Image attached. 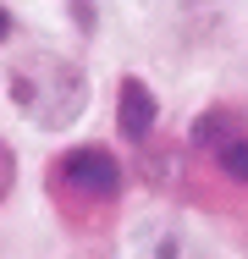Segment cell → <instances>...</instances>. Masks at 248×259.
<instances>
[{
	"mask_svg": "<svg viewBox=\"0 0 248 259\" xmlns=\"http://www.w3.org/2000/svg\"><path fill=\"white\" fill-rule=\"evenodd\" d=\"M11 105L33 121V127H72L89 105V83L83 72L66 61V55H50V50H33V55H17L11 66Z\"/></svg>",
	"mask_w": 248,
	"mask_h": 259,
	"instance_id": "1",
	"label": "cell"
},
{
	"mask_svg": "<svg viewBox=\"0 0 248 259\" xmlns=\"http://www.w3.org/2000/svg\"><path fill=\"white\" fill-rule=\"evenodd\" d=\"M55 182H61L66 193L89 199V204H110V199L121 193V165H116V155H110V149L83 144V149L61 155V165H55Z\"/></svg>",
	"mask_w": 248,
	"mask_h": 259,
	"instance_id": "2",
	"label": "cell"
},
{
	"mask_svg": "<svg viewBox=\"0 0 248 259\" xmlns=\"http://www.w3.org/2000/svg\"><path fill=\"white\" fill-rule=\"evenodd\" d=\"M116 259H210V254L177 226H144L116 248Z\"/></svg>",
	"mask_w": 248,
	"mask_h": 259,
	"instance_id": "3",
	"label": "cell"
},
{
	"mask_svg": "<svg viewBox=\"0 0 248 259\" xmlns=\"http://www.w3.org/2000/svg\"><path fill=\"white\" fill-rule=\"evenodd\" d=\"M154 116H160V105H154V94H149V83H138V77H121V105H116V127L138 144V138H149L154 133Z\"/></svg>",
	"mask_w": 248,
	"mask_h": 259,
	"instance_id": "4",
	"label": "cell"
},
{
	"mask_svg": "<svg viewBox=\"0 0 248 259\" xmlns=\"http://www.w3.org/2000/svg\"><path fill=\"white\" fill-rule=\"evenodd\" d=\"M232 127H237L232 110H210V116H198V121H193V144H198V149H221Z\"/></svg>",
	"mask_w": 248,
	"mask_h": 259,
	"instance_id": "5",
	"label": "cell"
},
{
	"mask_svg": "<svg viewBox=\"0 0 248 259\" xmlns=\"http://www.w3.org/2000/svg\"><path fill=\"white\" fill-rule=\"evenodd\" d=\"M215 160H221V171H226L232 182H248V133L243 138H226V144L215 149Z\"/></svg>",
	"mask_w": 248,
	"mask_h": 259,
	"instance_id": "6",
	"label": "cell"
},
{
	"mask_svg": "<svg viewBox=\"0 0 248 259\" xmlns=\"http://www.w3.org/2000/svg\"><path fill=\"white\" fill-rule=\"evenodd\" d=\"M11 182H17V155H11V144L0 138V204H6V193H11Z\"/></svg>",
	"mask_w": 248,
	"mask_h": 259,
	"instance_id": "7",
	"label": "cell"
},
{
	"mask_svg": "<svg viewBox=\"0 0 248 259\" xmlns=\"http://www.w3.org/2000/svg\"><path fill=\"white\" fill-rule=\"evenodd\" d=\"M6 33H11V17H6V6H0V45H6Z\"/></svg>",
	"mask_w": 248,
	"mask_h": 259,
	"instance_id": "8",
	"label": "cell"
}]
</instances>
